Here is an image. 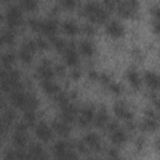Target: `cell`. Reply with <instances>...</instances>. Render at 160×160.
I'll return each instance as SVG.
<instances>
[{
    "instance_id": "cell-2",
    "label": "cell",
    "mask_w": 160,
    "mask_h": 160,
    "mask_svg": "<svg viewBox=\"0 0 160 160\" xmlns=\"http://www.w3.org/2000/svg\"><path fill=\"white\" fill-rule=\"evenodd\" d=\"M64 58H65L66 64H69V65H76L79 62V55L75 50L74 42L66 44V49L64 50Z\"/></svg>"
},
{
    "instance_id": "cell-17",
    "label": "cell",
    "mask_w": 160,
    "mask_h": 160,
    "mask_svg": "<svg viewBox=\"0 0 160 160\" xmlns=\"http://www.w3.org/2000/svg\"><path fill=\"white\" fill-rule=\"evenodd\" d=\"M125 140H126V132L122 129L118 128L114 131H111V141L114 144H122Z\"/></svg>"
},
{
    "instance_id": "cell-8",
    "label": "cell",
    "mask_w": 160,
    "mask_h": 160,
    "mask_svg": "<svg viewBox=\"0 0 160 160\" xmlns=\"http://www.w3.org/2000/svg\"><path fill=\"white\" fill-rule=\"evenodd\" d=\"M106 31H108V34H110L112 36H120L124 32V26L119 21L111 20L106 24Z\"/></svg>"
},
{
    "instance_id": "cell-20",
    "label": "cell",
    "mask_w": 160,
    "mask_h": 160,
    "mask_svg": "<svg viewBox=\"0 0 160 160\" xmlns=\"http://www.w3.org/2000/svg\"><path fill=\"white\" fill-rule=\"evenodd\" d=\"M79 49H80V51H81L84 55H88V56L92 55V54H94V51H95L94 44H92V42H90V41H88V40L81 41V42L79 44Z\"/></svg>"
},
{
    "instance_id": "cell-21",
    "label": "cell",
    "mask_w": 160,
    "mask_h": 160,
    "mask_svg": "<svg viewBox=\"0 0 160 160\" xmlns=\"http://www.w3.org/2000/svg\"><path fill=\"white\" fill-rule=\"evenodd\" d=\"M126 76H128V80H129V82L134 86V88H139L140 86V84H141V80H140V76H139V74L135 71V70H132V69H129L128 70V72H126Z\"/></svg>"
},
{
    "instance_id": "cell-10",
    "label": "cell",
    "mask_w": 160,
    "mask_h": 160,
    "mask_svg": "<svg viewBox=\"0 0 160 160\" xmlns=\"http://www.w3.org/2000/svg\"><path fill=\"white\" fill-rule=\"evenodd\" d=\"M114 110H115V114L119 116V118H121V119H124V120H131L132 119V112L122 104V102H118V104H115V106H114Z\"/></svg>"
},
{
    "instance_id": "cell-27",
    "label": "cell",
    "mask_w": 160,
    "mask_h": 160,
    "mask_svg": "<svg viewBox=\"0 0 160 160\" xmlns=\"http://www.w3.org/2000/svg\"><path fill=\"white\" fill-rule=\"evenodd\" d=\"M100 5L98 4V2H94V1H91V2H86L85 5H84V8H82V11H84V14L89 18L98 8H99Z\"/></svg>"
},
{
    "instance_id": "cell-24",
    "label": "cell",
    "mask_w": 160,
    "mask_h": 160,
    "mask_svg": "<svg viewBox=\"0 0 160 160\" xmlns=\"http://www.w3.org/2000/svg\"><path fill=\"white\" fill-rule=\"evenodd\" d=\"M12 141L19 148H22L28 142V136H26L25 132H18V131H15V134L12 135Z\"/></svg>"
},
{
    "instance_id": "cell-23",
    "label": "cell",
    "mask_w": 160,
    "mask_h": 160,
    "mask_svg": "<svg viewBox=\"0 0 160 160\" xmlns=\"http://www.w3.org/2000/svg\"><path fill=\"white\" fill-rule=\"evenodd\" d=\"M14 61H15V54L12 51H6V52L0 55V62L5 68H9Z\"/></svg>"
},
{
    "instance_id": "cell-7",
    "label": "cell",
    "mask_w": 160,
    "mask_h": 160,
    "mask_svg": "<svg viewBox=\"0 0 160 160\" xmlns=\"http://www.w3.org/2000/svg\"><path fill=\"white\" fill-rule=\"evenodd\" d=\"M26 98L28 95L21 91V90H14L11 91V95H10V101L12 102V105L18 106V108H24L25 106V102H26Z\"/></svg>"
},
{
    "instance_id": "cell-16",
    "label": "cell",
    "mask_w": 160,
    "mask_h": 160,
    "mask_svg": "<svg viewBox=\"0 0 160 160\" xmlns=\"http://www.w3.org/2000/svg\"><path fill=\"white\" fill-rule=\"evenodd\" d=\"M106 18H108V11H106V9L102 8V6H99V8L89 16V19H90L91 21H102V20H105Z\"/></svg>"
},
{
    "instance_id": "cell-41",
    "label": "cell",
    "mask_w": 160,
    "mask_h": 160,
    "mask_svg": "<svg viewBox=\"0 0 160 160\" xmlns=\"http://www.w3.org/2000/svg\"><path fill=\"white\" fill-rule=\"evenodd\" d=\"M109 88H110V90H112L114 92H120V91H121V86H120L119 84H115V82H110V84H109Z\"/></svg>"
},
{
    "instance_id": "cell-18",
    "label": "cell",
    "mask_w": 160,
    "mask_h": 160,
    "mask_svg": "<svg viewBox=\"0 0 160 160\" xmlns=\"http://www.w3.org/2000/svg\"><path fill=\"white\" fill-rule=\"evenodd\" d=\"M92 121H94V124L96 126H104L109 121V116H108V114H106L105 110H100L96 115H94Z\"/></svg>"
},
{
    "instance_id": "cell-31",
    "label": "cell",
    "mask_w": 160,
    "mask_h": 160,
    "mask_svg": "<svg viewBox=\"0 0 160 160\" xmlns=\"http://www.w3.org/2000/svg\"><path fill=\"white\" fill-rule=\"evenodd\" d=\"M36 49H38V48H36V44H35L34 40L28 39V40H25V41L22 42V50H26V51L34 54V51H35Z\"/></svg>"
},
{
    "instance_id": "cell-39",
    "label": "cell",
    "mask_w": 160,
    "mask_h": 160,
    "mask_svg": "<svg viewBox=\"0 0 160 160\" xmlns=\"http://www.w3.org/2000/svg\"><path fill=\"white\" fill-rule=\"evenodd\" d=\"M106 129H108L109 131H114L115 129H118V122H116L115 120H109V121L106 122Z\"/></svg>"
},
{
    "instance_id": "cell-48",
    "label": "cell",
    "mask_w": 160,
    "mask_h": 160,
    "mask_svg": "<svg viewBox=\"0 0 160 160\" xmlns=\"http://www.w3.org/2000/svg\"><path fill=\"white\" fill-rule=\"evenodd\" d=\"M154 30H155V32H158L159 31V19H155L154 18Z\"/></svg>"
},
{
    "instance_id": "cell-50",
    "label": "cell",
    "mask_w": 160,
    "mask_h": 160,
    "mask_svg": "<svg viewBox=\"0 0 160 160\" xmlns=\"http://www.w3.org/2000/svg\"><path fill=\"white\" fill-rule=\"evenodd\" d=\"M5 72H6V71H5V70H4V69L0 66V79H1V80L4 79V76H5Z\"/></svg>"
},
{
    "instance_id": "cell-46",
    "label": "cell",
    "mask_w": 160,
    "mask_h": 160,
    "mask_svg": "<svg viewBox=\"0 0 160 160\" xmlns=\"http://www.w3.org/2000/svg\"><path fill=\"white\" fill-rule=\"evenodd\" d=\"M76 146H78L79 150H81V151H86V144H85V142H78Z\"/></svg>"
},
{
    "instance_id": "cell-45",
    "label": "cell",
    "mask_w": 160,
    "mask_h": 160,
    "mask_svg": "<svg viewBox=\"0 0 160 160\" xmlns=\"http://www.w3.org/2000/svg\"><path fill=\"white\" fill-rule=\"evenodd\" d=\"M6 129H8V124L2 120V118L0 119V132H6Z\"/></svg>"
},
{
    "instance_id": "cell-15",
    "label": "cell",
    "mask_w": 160,
    "mask_h": 160,
    "mask_svg": "<svg viewBox=\"0 0 160 160\" xmlns=\"http://www.w3.org/2000/svg\"><path fill=\"white\" fill-rule=\"evenodd\" d=\"M41 86H42L44 91L48 94H58L60 91V86L52 80H42Z\"/></svg>"
},
{
    "instance_id": "cell-25",
    "label": "cell",
    "mask_w": 160,
    "mask_h": 160,
    "mask_svg": "<svg viewBox=\"0 0 160 160\" xmlns=\"http://www.w3.org/2000/svg\"><path fill=\"white\" fill-rule=\"evenodd\" d=\"M68 148H69V145H68L66 141H64V140H58V141L54 144V154H55V155H59V154H61V152H65L66 150H69Z\"/></svg>"
},
{
    "instance_id": "cell-28",
    "label": "cell",
    "mask_w": 160,
    "mask_h": 160,
    "mask_svg": "<svg viewBox=\"0 0 160 160\" xmlns=\"http://www.w3.org/2000/svg\"><path fill=\"white\" fill-rule=\"evenodd\" d=\"M144 129L146 130H156L158 129V119H152V118H146L144 124H142Z\"/></svg>"
},
{
    "instance_id": "cell-29",
    "label": "cell",
    "mask_w": 160,
    "mask_h": 160,
    "mask_svg": "<svg viewBox=\"0 0 160 160\" xmlns=\"http://www.w3.org/2000/svg\"><path fill=\"white\" fill-rule=\"evenodd\" d=\"M35 119H36V115H35L34 110H25V112H24V120L25 121L24 122L26 125H32Z\"/></svg>"
},
{
    "instance_id": "cell-51",
    "label": "cell",
    "mask_w": 160,
    "mask_h": 160,
    "mask_svg": "<svg viewBox=\"0 0 160 160\" xmlns=\"http://www.w3.org/2000/svg\"><path fill=\"white\" fill-rule=\"evenodd\" d=\"M72 76H74V78H78V76H79V71H76V70L72 71Z\"/></svg>"
},
{
    "instance_id": "cell-1",
    "label": "cell",
    "mask_w": 160,
    "mask_h": 160,
    "mask_svg": "<svg viewBox=\"0 0 160 160\" xmlns=\"http://www.w3.org/2000/svg\"><path fill=\"white\" fill-rule=\"evenodd\" d=\"M6 21L10 28H15L21 24V9L20 5H10L6 10Z\"/></svg>"
},
{
    "instance_id": "cell-19",
    "label": "cell",
    "mask_w": 160,
    "mask_h": 160,
    "mask_svg": "<svg viewBox=\"0 0 160 160\" xmlns=\"http://www.w3.org/2000/svg\"><path fill=\"white\" fill-rule=\"evenodd\" d=\"M15 39V32L14 30L11 29H8V30H2L0 32V44H11Z\"/></svg>"
},
{
    "instance_id": "cell-30",
    "label": "cell",
    "mask_w": 160,
    "mask_h": 160,
    "mask_svg": "<svg viewBox=\"0 0 160 160\" xmlns=\"http://www.w3.org/2000/svg\"><path fill=\"white\" fill-rule=\"evenodd\" d=\"M36 106H38V100H36V98H35L34 95H28L26 102H25V106H24V108H26V110H34Z\"/></svg>"
},
{
    "instance_id": "cell-42",
    "label": "cell",
    "mask_w": 160,
    "mask_h": 160,
    "mask_svg": "<svg viewBox=\"0 0 160 160\" xmlns=\"http://www.w3.org/2000/svg\"><path fill=\"white\" fill-rule=\"evenodd\" d=\"M26 129H28V125L25 122H20L16 125V131L18 132H26Z\"/></svg>"
},
{
    "instance_id": "cell-3",
    "label": "cell",
    "mask_w": 160,
    "mask_h": 160,
    "mask_svg": "<svg viewBox=\"0 0 160 160\" xmlns=\"http://www.w3.org/2000/svg\"><path fill=\"white\" fill-rule=\"evenodd\" d=\"M95 112H94V108L90 106V105H86L84 106L81 110H80V116H79V124L81 126H88L91 121H92V118H94Z\"/></svg>"
},
{
    "instance_id": "cell-5",
    "label": "cell",
    "mask_w": 160,
    "mask_h": 160,
    "mask_svg": "<svg viewBox=\"0 0 160 160\" xmlns=\"http://www.w3.org/2000/svg\"><path fill=\"white\" fill-rule=\"evenodd\" d=\"M35 132H36V136H38L40 140H42V141H48V140L52 136V130H51V128H50L48 124H45V122H40V124L36 126Z\"/></svg>"
},
{
    "instance_id": "cell-34",
    "label": "cell",
    "mask_w": 160,
    "mask_h": 160,
    "mask_svg": "<svg viewBox=\"0 0 160 160\" xmlns=\"http://www.w3.org/2000/svg\"><path fill=\"white\" fill-rule=\"evenodd\" d=\"M15 160H29V154L19 148L15 150Z\"/></svg>"
},
{
    "instance_id": "cell-12",
    "label": "cell",
    "mask_w": 160,
    "mask_h": 160,
    "mask_svg": "<svg viewBox=\"0 0 160 160\" xmlns=\"http://www.w3.org/2000/svg\"><path fill=\"white\" fill-rule=\"evenodd\" d=\"M144 79H145V81H146V84H148L154 91L158 90V88H159V76H158L156 72H154V71H146L145 75H144Z\"/></svg>"
},
{
    "instance_id": "cell-32",
    "label": "cell",
    "mask_w": 160,
    "mask_h": 160,
    "mask_svg": "<svg viewBox=\"0 0 160 160\" xmlns=\"http://www.w3.org/2000/svg\"><path fill=\"white\" fill-rule=\"evenodd\" d=\"M55 100H56V102H58V104H60L61 106H64V105L69 104V96H68V94L61 92V91H59V92H58V95H56Z\"/></svg>"
},
{
    "instance_id": "cell-37",
    "label": "cell",
    "mask_w": 160,
    "mask_h": 160,
    "mask_svg": "<svg viewBox=\"0 0 160 160\" xmlns=\"http://www.w3.org/2000/svg\"><path fill=\"white\" fill-rule=\"evenodd\" d=\"M40 22H41V20H39V19H36V18L29 19V25H30L34 30H39V29H40Z\"/></svg>"
},
{
    "instance_id": "cell-9",
    "label": "cell",
    "mask_w": 160,
    "mask_h": 160,
    "mask_svg": "<svg viewBox=\"0 0 160 160\" xmlns=\"http://www.w3.org/2000/svg\"><path fill=\"white\" fill-rule=\"evenodd\" d=\"M136 5L138 4L135 1H122V2H120L119 6H118L119 14H121L124 16H129V15H131L135 11Z\"/></svg>"
},
{
    "instance_id": "cell-26",
    "label": "cell",
    "mask_w": 160,
    "mask_h": 160,
    "mask_svg": "<svg viewBox=\"0 0 160 160\" xmlns=\"http://www.w3.org/2000/svg\"><path fill=\"white\" fill-rule=\"evenodd\" d=\"M50 40H51V44L59 50V51H64L65 49H66V42H65V40L64 39H61V38H56V36H52V38H50Z\"/></svg>"
},
{
    "instance_id": "cell-13",
    "label": "cell",
    "mask_w": 160,
    "mask_h": 160,
    "mask_svg": "<svg viewBox=\"0 0 160 160\" xmlns=\"http://www.w3.org/2000/svg\"><path fill=\"white\" fill-rule=\"evenodd\" d=\"M84 142L86 144V145H89L90 148H92V149H95V150H99L100 149V138H99V135L98 134H95V132H89V134H86V136H85V139H84Z\"/></svg>"
},
{
    "instance_id": "cell-11",
    "label": "cell",
    "mask_w": 160,
    "mask_h": 160,
    "mask_svg": "<svg viewBox=\"0 0 160 160\" xmlns=\"http://www.w3.org/2000/svg\"><path fill=\"white\" fill-rule=\"evenodd\" d=\"M38 74L42 80H51V78L54 76V70L51 69L49 61H44V64L39 66Z\"/></svg>"
},
{
    "instance_id": "cell-49",
    "label": "cell",
    "mask_w": 160,
    "mask_h": 160,
    "mask_svg": "<svg viewBox=\"0 0 160 160\" xmlns=\"http://www.w3.org/2000/svg\"><path fill=\"white\" fill-rule=\"evenodd\" d=\"M56 72L62 74V72H64V66H62V65H58V66H56Z\"/></svg>"
},
{
    "instance_id": "cell-35",
    "label": "cell",
    "mask_w": 160,
    "mask_h": 160,
    "mask_svg": "<svg viewBox=\"0 0 160 160\" xmlns=\"http://www.w3.org/2000/svg\"><path fill=\"white\" fill-rule=\"evenodd\" d=\"M36 5H38V2L35 0H22L20 2V6H22L28 10H32L34 8H36Z\"/></svg>"
},
{
    "instance_id": "cell-40",
    "label": "cell",
    "mask_w": 160,
    "mask_h": 160,
    "mask_svg": "<svg viewBox=\"0 0 160 160\" xmlns=\"http://www.w3.org/2000/svg\"><path fill=\"white\" fill-rule=\"evenodd\" d=\"M5 160H15V151L14 150H6V152H5Z\"/></svg>"
},
{
    "instance_id": "cell-6",
    "label": "cell",
    "mask_w": 160,
    "mask_h": 160,
    "mask_svg": "<svg viewBox=\"0 0 160 160\" xmlns=\"http://www.w3.org/2000/svg\"><path fill=\"white\" fill-rule=\"evenodd\" d=\"M62 110H61V115H62V120L66 121L69 124V121H72L75 118H76V114H78V109L75 105L72 104H66L64 106H61Z\"/></svg>"
},
{
    "instance_id": "cell-4",
    "label": "cell",
    "mask_w": 160,
    "mask_h": 160,
    "mask_svg": "<svg viewBox=\"0 0 160 160\" xmlns=\"http://www.w3.org/2000/svg\"><path fill=\"white\" fill-rule=\"evenodd\" d=\"M40 31H42L44 34H46L48 36L52 38L55 36V32L58 30V22L54 19H46V20H41L40 22Z\"/></svg>"
},
{
    "instance_id": "cell-44",
    "label": "cell",
    "mask_w": 160,
    "mask_h": 160,
    "mask_svg": "<svg viewBox=\"0 0 160 160\" xmlns=\"http://www.w3.org/2000/svg\"><path fill=\"white\" fill-rule=\"evenodd\" d=\"M82 30H84V32H86V34H92V32H94V26H92L91 24H85V25L82 26Z\"/></svg>"
},
{
    "instance_id": "cell-33",
    "label": "cell",
    "mask_w": 160,
    "mask_h": 160,
    "mask_svg": "<svg viewBox=\"0 0 160 160\" xmlns=\"http://www.w3.org/2000/svg\"><path fill=\"white\" fill-rule=\"evenodd\" d=\"M15 119V112H14V110H11V109H8L5 112H4V116H2V120L9 125L12 120Z\"/></svg>"
},
{
    "instance_id": "cell-22",
    "label": "cell",
    "mask_w": 160,
    "mask_h": 160,
    "mask_svg": "<svg viewBox=\"0 0 160 160\" xmlns=\"http://www.w3.org/2000/svg\"><path fill=\"white\" fill-rule=\"evenodd\" d=\"M61 28H62V30H64L66 34H70V35L76 34V32H78V30H79V28H78L76 22H75V21H72V20H66V21H64V22H62V25H61Z\"/></svg>"
},
{
    "instance_id": "cell-36",
    "label": "cell",
    "mask_w": 160,
    "mask_h": 160,
    "mask_svg": "<svg viewBox=\"0 0 160 160\" xmlns=\"http://www.w3.org/2000/svg\"><path fill=\"white\" fill-rule=\"evenodd\" d=\"M19 55H20V59L22 60V62H30L32 60V54L29 52V51H26V50H22L21 49V51H20Z\"/></svg>"
},
{
    "instance_id": "cell-43",
    "label": "cell",
    "mask_w": 160,
    "mask_h": 160,
    "mask_svg": "<svg viewBox=\"0 0 160 160\" xmlns=\"http://www.w3.org/2000/svg\"><path fill=\"white\" fill-rule=\"evenodd\" d=\"M60 5H62L65 8H72V6H75V1L74 0H62L60 2Z\"/></svg>"
},
{
    "instance_id": "cell-38",
    "label": "cell",
    "mask_w": 160,
    "mask_h": 160,
    "mask_svg": "<svg viewBox=\"0 0 160 160\" xmlns=\"http://www.w3.org/2000/svg\"><path fill=\"white\" fill-rule=\"evenodd\" d=\"M35 44H36V48H40V49H46L48 48V42L42 38H38L36 41H35Z\"/></svg>"
},
{
    "instance_id": "cell-47",
    "label": "cell",
    "mask_w": 160,
    "mask_h": 160,
    "mask_svg": "<svg viewBox=\"0 0 160 160\" xmlns=\"http://www.w3.org/2000/svg\"><path fill=\"white\" fill-rule=\"evenodd\" d=\"M89 76H90L91 79H98V78H99V75H98V72H96L95 70H90V71H89Z\"/></svg>"
},
{
    "instance_id": "cell-14",
    "label": "cell",
    "mask_w": 160,
    "mask_h": 160,
    "mask_svg": "<svg viewBox=\"0 0 160 160\" xmlns=\"http://www.w3.org/2000/svg\"><path fill=\"white\" fill-rule=\"evenodd\" d=\"M52 128L54 130H56L60 135H68L70 132V126L66 121H64L62 119L61 120H55L52 122Z\"/></svg>"
}]
</instances>
